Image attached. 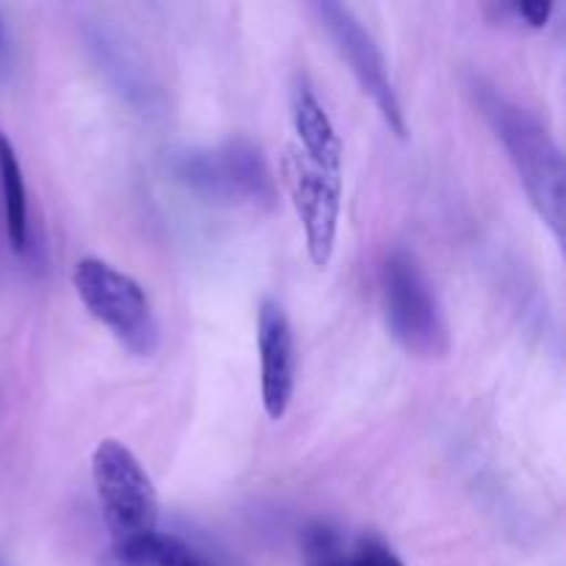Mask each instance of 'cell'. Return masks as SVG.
<instances>
[{"mask_svg": "<svg viewBox=\"0 0 566 566\" xmlns=\"http://www.w3.org/2000/svg\"><path fill=\"white\" fill-rule=\"evenodd\" d=\"M182 180L199 193L227 202L274 205L276 186L263 153L249 142H230L216 149L188 153L177 166Z\"/></svg>", "mask_w": 566, "mask_h": 566, "instance_id": "8992f818", "label": "cell"}, {"mask_svg": "<svg viewBox=\"0 0 566 566\" xmlns=\"http://www.w3.org/2000/svg\"><path fill=\"white\" fill-rule=\"evenodd\" d=\"M258 352L263 409L271 420H282L296 390V346H293L291 321L276 302L260 304Z\"/></svg>", "mask_w": 566, "mask_h": 566, "instance_id": "ba28073f", "label": "cell"}, {"mask_svg": "<svg viewBox=\"0 0 566 566\" xmlns=\"http://www.w3.org/2000/svg\"><path fill=\"white\" fill-rule=\"evenodd\" d=\"M291 116L298 136L296 147L302 149L313 164H318L321 169L343 171L340 136H337L335 125H332L324 105L318 103L313 88L304 81H298L291 92Z\"/></svg>", "mask_w": 566, "mask_h": 566, "instance_id": "9c48e42d", "label": "cell"}, {"mask_svg": "<svg viewBox=\"0 0 566 566\" xmlns=\"http://www.w3.org/2000/svg\"><path fill=\"white\" fill-rule=\"evenodd\" d=\"M114 558L119 566H216L186 542L164 536L158 531L114 547Z\"/></svg>", "mask_w": 566, "mask_h": 566, "instance_id": "30bf717a", "label": "cell"}, {"mask_svg": "<svg viewBox=\"0 0 566 566\" xmlns=\"http://www.w3.org/2000/svg\"><path fill=\"white\" fill-rule=\"evenodd\" d=\"M310 566H403V562L379 539H359L352 551H343L340 545L329 556L310 562Z\"/></svg>", "mask_w": 566, "mask_h": 566, "instance_id": "7c38bea8", "label": "cell"}, {"mask_svg": "<svg viewBox=\"0 0 566 566\" xmlns=\"http://www.w3.org/2000/svg\"><path fill=\"white\" fill-rule=\"evenodd\" d=\"M6 50V28H3V17H0V53Z\"/></svg>", "mask_w": 566, "mask_h": 566, "instance_id": "5bb4252c", "label": "cell"}, {"mask_svg": "<svg viewBox=\"0 0 566 566\" xmlns=\"http://www.w3.org/2000/svg\"><path fill=\"white\" fill-rule=\"evenodd\" d=\"M475 103L506 147L509 160L534 202L536 213L564 241V155L556 138L531 111L503 97L495 86L475 83Z\"/></svg>", "mask_w": 566, "mask_h": 566, "instance_id": "6da1fadb", "label": "cell"}, {"mask_svg": "<svg viewBox=\"0 0 566 566\" xmlns=\"http://www.w3.org/2000/svg\"><path fill=\"white\" fill-rule=\"evenodd\" d=\"M282 180L302 221L310 260L318 269H326L335 254L337 227H340L343 171L321 169L302 149L287 147L282 155Z\"/></svg>", "mask_w": 566, "mask_h": 566, "instance_id": "5b68a950", "label": "cell"}, {"mask_svg": "<svg viewBox=\"0 0 566 566\" xmlns=\"http://www.w3.org/2000/svg\"><path fill=\"white\" fill-rule=\"evenodd\" d=\"M0 188H3V210H6V232L9 243L17 252L28 249V193L22 180V166L17 158L9 138L0 133Z\"/></svg>", "mask_w": 566, "mask_h": 566, "instance_id": "8fae6325", "label": "cell"}, {"mask_svg": "<svg viewBox=\"0 0 566 566\" xmlns=\"http://www.w3.org/2000/svg\"><path fill=\"white\" fill-rule=\"evenodd\" d=\"M92 481L114 547L158 531V492L130 448L103 440L92 453Z\"/></svg>", "mask_w": 566, "mask_h": 566, "instance_id": "277c9868", "label": "cell"}, {"mask_svg": "<svg viewBox=\"0 0 566 566\" xmlns=\"http://www.w3.org/2000/svg\"><path fill=\"white\" fill-rule=\"evenodd\" d=\"M72 287L88 315L133 357H153L158 352V318L144 287L130 274L99 258H83L72 269Z\"/></svg>", "mask_w": 566, "mask_h": 566, "instance_id": "7a4b0ae2", "label": "cell"}, {"mask_svg": "<svg viewBox=\"0 0 566 566\" xmlns=\"http://www.w3.org/2000/svg\"><path fill=\"white\" fill-rule=\"evenodd\" d=\"M381 293L390 335L415 357H446L451 348L446 313L431 280L407 249H396L385 260Z\"/></svg>", "mask_w": 566, "mask_h": 566, "instance_id": "3957f363", "label": "cell"}, {"mask_svg": "<svg viewBox=\"0 0 566 566\" xmlns=\"http://www.w3.org/2000/svg\"><path fill=\"white\" fill-rule=\"evenodd\" d=\"M313 11L318 14L321 25L326 28V33L332 36L335 48L340 50V55L346 59L348 70L354 72L357 83L363 86V92L374 99L376 111L381 114V119L387 122L396 136H407V119H403L401 99H398L396 86L390 81V72H387L385 55H381L379 44L374 42L368 31H365L363 22L357 20L352 9L340 3H315Z\"/></svg>", "mask_w": 566, "mask_h": 566, "instance_id": "52a82bcc", "label": "cell"}, {"mask_svg": "<svg viewBox=\"0 0 566 566\" xmlns=\"http://www.w3.org/2000/svg\"><path fill=\"white\" fill-rule=\"evenodd\" d=\"M512 11L520 17V20L528 22L531 28H545L547 20H551V14H553V3L551 0H536V3H514Z\"/></svg>", "mask_w": 566, "mask_h": 566, "instance_id": "4fadbf2b", "label": "cell"}]
</instances>
